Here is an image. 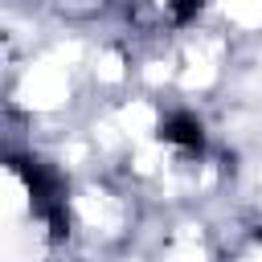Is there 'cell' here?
Masks as SVG:
<instances>
[{
  "instance_id": "1",
  "label": "cell",
  "mask_w": 262,
  "mask_h": 262,
  "mask_svg": "<svg viewBox=\"0 0 262 262\" xmlns=\"http://www.w3.org/2000/svg\"><path fill=\"white\" fill-rule=\"evenodd\" d=\"M160 139H164V143H172V147H180V151H192V156L205 147V131H201V123H196L192 115H184V111H176V115H168V119H164Z\"/></svg>"
}]
</instances>
